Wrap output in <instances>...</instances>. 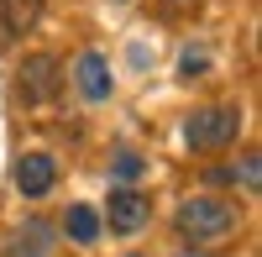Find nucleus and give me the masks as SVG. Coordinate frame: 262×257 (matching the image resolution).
<instances>
[{
	"label": "nucleus",
	"instance_id": "423d86ee",
	"mask_svg": "<svg viewBox=\"0 0 262 257\" xmlns=\"http://www.w3.org/2000/svg\"><path fill=\"white\" fill-rule=\"evenodd\" d=\"M0 257H53V226L48 221H27L21 231H11V242Z\"/></svg>",
	"mask_w": 262,
	"mask_h": 257
},
{
	"label": "nucleus",
	"instance_id": "6e6552de",
	"mask_svg": "<svg viewBox=\"0 0 262 257\" xmlns=\"http://www.w3.org/2000/svg\"><path fill=\"white\" fill-rule=\"evenodd\" d=\"M37 16H42V0H0V27L6 32L37 27Z\"/></svg>",
	"mask_w": 262,
	"mask_h": 257
},
{
	"label": "nucleus",
	"instance_id": "9b49d317",
	"mask_svg": "<svg viewBox=\"0 0 262 257\" xmlns=\"http://www.w3.org/2000/svg\"><path fill=\"white\" fill-rule=\"evenodd\" d=\"M179 63H184V74H205V69H210V53H205V48H184Z\"/></svg>",
	"mask_w": 262,
	"mask_h": 257
},
{
	"label": "nucleus",
	"instance_id": "f8f14e48",
	"mask_svg": "<svg viewBox=\"0 0 262 257\" xmlns=\"http://www.w3.org/2000/svg\"><path fill=\"white\" fill-rule=\"evenodd\" d=\"M257 163H262L257 153H247V158H242V184H247V189H257V179H262V168H257Z\"/></svg>",
	"mask_w": 262,
	"mask_h": 257
},
{
	"label": "nucleus",
	"instance_id": "f03ea898",
	"mask_svg": "<svg viewBox=\"0 0 262 257\" xmlns=\"http://www.w3.org/2000/svg\"><path fill=\"white\" fill-rule=\"evenodd\" d=\"M236 132H242V111H231V105H215V111H194L184 137L194 153H215V147L236 142Z\"/></svg>",
	"mask_w": 262,
	"mask_h": 257
},
{
	"label": "nucleus",
	"instance_id": "1a4fd4ad",
	"mask_svg": "<svg viewBox=\"0 0 262 257\" xmlns=\"http://www.w3.org/2000/svg\"><path fill=\"white\" fill-rule=\"evenodd\" d=\"M69 237H74L79 247L100 242V216H95V205H69Z\"/></svg>",
	"mask_w": 262,
	"mask_h": 257
},
{
	"label": "nucleus",
	"instance_id": "9d476101",
	"mask_svg": "<svg viewBox=\"0 0 262 257\" xmlns=\"http://www.w3.org/2000/svg\"><path fill=\"white\" fill-rule=\"evenodd\" d=\"M142 168H147V163H142L137 153H126V147H121V153L111 158V174H116L121 184H131V179H142Z\"/></svg>",
	"mask_w": 262,
	"mask_h": 257
},
{
	"label": "nucleus",
	"instance_id": "ddd939ff",
	"mask_svg": "<svg viewBox=\"0 0 262 257\" xmlns=\"http://www.w3.org/2000/svg\"><path fill=\"white\" fill-rule=\"evenodd\" d=\"M179 257H215V252H200V247H194V252H179Z\"/></svg>",
	"mask_w": 262,
	"mask_h": 257
},
{
	"label": "nucleus",
	"instance_id": "20e7f679",
	"mask_svg": "<svg viewBox=\"0 0 262 257\" xmlns=\"http://www.w3.org/2000/svg\"><path fill=\"white\" fill-rule=\"evenodd\" d=\"M105 216H111V231H126V237H131V231H142V226L152 221V205L137 195V189H116Z\"/></svg>",
	"mask_w": 262,
	"mask_h": 257
},
{
	"label": "nucleus",
	"instance_id": "7ed1b4c3",
	"mask_svg": "<svg viewBox=\"0 0 262 257\" xmlns=\"http://www.w3.org/2000/svg\"><path fill=\"white\" fill-rule=\"evenodd\" d=\"M21 95H27L32 105H48L58 95V58L53 53H32L27 63H21Z\"/></svg>",
	"mask_w": 262,
	"mask_h": 257
},
{
	"label": "nucleus",
	"instance_id": "f257e3e1",
	"mask_svg": "<svg viewBox=\"0 0 262 257\" xmlns=\"http://www.w3.org/2000/svg\"><path fill=\"white\" fill-rule=\"evenodd\" d=\"M236 226H242V216H236V205H226V200L200 195V200L179 205V231L194 237V242H221V237H231Z\"/></svg>",
	"mask_w": 262,
	"mask_h": 257
},
{
	"label": "nucleus",
	"instance_id": "39448f33",
	"mask_svg": "<svg viewBox=\"0 0 262 257\" xmlns=\"http://www.w3.org/2000/svg\"><path fill=\"white\" fill-rule=\"evenodd\" d=\"M53 179H58V163H53L48 153H32V158H21V163H16V189H21L27 200L48 195V189H53Z\"/></svg>",
	"mask_w": 262,
	"mask_h": 257
},
{
	"label": "nucleus",
	"instance_id": "0eeeda50",
	"mask_svg": "<svg viewBox=\"0 0 262 257\" xmlns=\"http://www.w3.org/2000/svg\"><path fill=\"white\" fill-rule=\"evenodd\" d=\"M74 79H79V95L84 100H111V63H105L100 53H79Z\"/></svg>",
	"mask_w": 262,
	"mask_h": 257
}]
</instances>
